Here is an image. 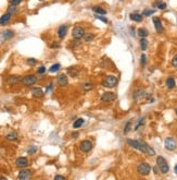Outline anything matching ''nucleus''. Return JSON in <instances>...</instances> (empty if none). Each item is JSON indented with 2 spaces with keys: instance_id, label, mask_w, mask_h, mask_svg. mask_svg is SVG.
<instances>
[{
  "instance_id": "nucleus-1",
  "label": "nucleus",
  "mask_w": 177,
  "mask_h": 180,
  "mask_svg": "<svg viewBox=\"0 0 177 180\" xmlns=\"http://www.w3.org/2000/svg\"><path fill=\"white\" fill-rule=\"evenodd\" d=\"M126 143L128 144L129 146H132L133 148H136V150L140 151L141 153L148 154L149 156H154L156 155V152L153 150L152 147L149 146L147 143H144L142 141H137V140H133V139H127Z\"/></svg>"
},
{
  "instance_id": "nucleus-2",
  "label": "nucleus",
  "mask_w": 177,
  "mask_h": 180,
  "mask_svg": "<svg viewBox=\"0 0 177 180\" xmlns=\"http://www.w3.org/2000/svg\"><path fill=\"white\" fill-rule=\"evenodd\" d=\"M156 165H158V168H159L162 174H167L168 170H170L167 162L165 160V158L162 157V156H158L156 157Z\"/></svg>"
},
{
  "instance_id": "nucleus-3",
  "label": "nucleus",
  "mask_w": 177,
  "mask_h": 180,
  "mask_svg": "<svg viewBox=\"0 0 177 180\" xmlns=\"http://www.w3.org/2000/svg\"><path fill=\"white\" fill-rule=\"evenodd\" d=\"M118 83V80H117L116 76L114 75H107L102 82V85L104 87H108V88H112V87H115Z\"/></svg>"
},
{
  "instance_id": "nucleus-4",
  "label": "nucleus",
  "mask_w": 177,
  "mask_h": 180,
  "mask_svg": "<svg viewBox=\"0 0 177 180\" xmlns=\"http://www.w3.org/2000/svg\"><path fill=\"white\" fill-rule=\"evenodd\" d=\"M137 171H138V174L141 175V176H148V175L150 174L151 171V167L150 165L148 164V163H140L137 167Z\"/></svg>"
},
{
  "instance_id": "nucleus-5",
  "label": "nucleus",
  "mask_w": 177,
  "mask_h": 180,
  "mask_svg": "<svg viewBox=\"0 0 177 180\" xmlns=\"http://www.w3.org/2000/svg\"><path fill=\"white\" fill-rule=\"evenodd\" d=\"M85 33H86V32H85L84 27L75 26V27H73V30H72V37L74 39H81L84 37Z\"/></svg>"
},
{
  "instance_id": "nucleus-6",
  "label": "nucleus",
  "mask_w": 177,
  "mask_h": 180,
  "mask_svg": "<svg viewBox=\"0 0 177 180\" xmlns=\"http://www.w3.org/2000/svg\"><path fill=\"white\" fill-rule=\"evenodd\" d=\"M22 84L25 85V86H32L34 84H36L37 82V78L34 74H27L25 75L24 78L22 79Z\"/></svg>"
},
{
  "instance_id": "nucleus-7",
  "label": "nucleus",
  "mask_w": 177,
  "mask_h": 180,
  "mask_svg": "<svg viewBox=\"0 0 177 180\" xmlns=\"http://www.w3.org/2000/svg\"><path fill=\"white\" fill-rule=\"evenodd\" d=\"M164 145H165V148L167 151H171V152H173V151H175L177 148V142L176 140H175L174 138H166V140H165L164 142Z\"/></svg>"
},
{
  "instance_id": "nucleus-8",
  "label": "nucleus",
  "mask_w": 177,
  "mask_h": 180,
  "mask_svg": "<svg viewBox=\"0 0 177 180\" xmlns=\"http://www.w3.org/2000/svg\"><path fill=\"white\" fill-rule=\"evenodd\" d=\"M93 146V142L89 141V140H84V141H81V143H79V150H81L83 153H88L89 151H91Z\"/></svg>"
},
{
  "instance_id": "nucleus-9",
  "label": "nucleus",
  "mask_w": 177,
  "mask_h": 180,
  "mask_svg": "<svg viewBox=\"0 0 177 180\" xmlns=\"http://www.w3.org/2000/svg\"><path fill=\"white\" fill-rule=\"evenodd\" d=\"M101 102L102 103H111L116 99V94L113 92H105L101 96Z\"/></svg>"
},
{
  "instance_id": "nucleus-10",
  "label": "nucleus",
  "mask_w": 177,
  "mask_h": 180,
  "mask_svg": "<svg viewBox=\"0 0 177 180\" xmlns=\"http://www.w3.org/2000/svg\"><path fill=\"white\" fill-rule=\"evenodd\" d=\"M147 96H148L147 92L144 90H142V88H137V90H135L134 93H133V98H134L135 102L140 100V99L144 98V97H147Z\"/></svg>"
},
{
  "instance_id": "nucleus-11",
  "label": "nucleus",
  "mask_w": 177,
  "mask_h": 180,
  "mask_svg": "<svg viewBox=\"0 0 177 180\" xmlns=\"http://www.w3.org/2000/svg\"><path fill=\"white\" fill-rule=\"evenodd\" d=\"M152 21H153V24H154V28H156V33L162 34V33H163V31H164V27H163L161 20H160V19L158 18V16H154V18L152 19Z\"/></svg>"
},
{
  "instance_id": "nucleus-12",
  "label": "nucleus",
  "mask_w": 177,
  "mask_h": 180,
  "mask_svg": "<svg viewBox=\"0 0 177 180\" xmlns=\"http://www.w3.org/2000/svg\"><path fill=\"white\" fill-rule=\"evenodd\" d=\"M57 82L60 86H66L67 83H69V80H67V75L64 74V73H61L57 76Z\"/></svg>"
},
{
  "instance_id": "nucleus-13",
  "label": "nucleus",
  "mask_w": 177,
  "mask_h": 180,
  "mask_svg": "<svg viewBox=\"0 0 177 180\" xmlns=\"http://www.w3.org/2000/svg\"><path fill=\"white\" fill-rule=\"evenodd\" d=\"M15 166L19 168H26L28 166V159L26 157H19L15 160Z\"/></svg>"
},
{
  "instance_id": "nucleus-14",
  "label": "nucleus",
  "mask_w": 177,
  "mask_h": 180,
  "mask_svg": "<svg viewBox=\"0 0 177 180\" xmlns=\"http://www.w3.org/2000/svg\"><path fill=\"white\" fill-rule=\"evenodd\" d=\"M32 177V171L30 169H25V168H22V170L19 172L18 178L19 179H30Z\"/></svg>"
},
{
  "instance_id": "nucleus-15",
  "label": "nucleus",
  "mask_w": 177,
  "mask_h": 180,
  "mask_svg": "<svg viewBox=\"0 0 177 180\" xmlns=\"http://www.w3.org/2000/svg\"><path fill=\"white\" fill-rule=\"evenodd\" d=\"M67 30H69V26H67L66 24H63V25L59 26V28H58V36H59V38L63 39L64 37L66 36Z\"/></svg>"
},
{
  "instance_id": "nucleus-16",
  "label": "nucleus",
  "mask_w": 177,
  "mask_h": 180,
  "mask_svg": "<svg viewBox=\"0 0 177 180\" xmlns=\"http://www.w3.org/2000/svg\"><path fill=\"white\" fill-rule=\"evenodd\" d=\"M22 81V79L19 75H10L9 78L7 79V83L9 85H15V84L20 83Z\"/></svg>"
},
{
  "instance_id": "nucleus-17",
  "label": "nucleus",
  "mask_w": 177,
  "mask_h": 180,
  "mask_svg": "<svg viewBox=\"0 0 177 180\" xmlns=\"http://www.w3.org/2000/svg\"><path fill=\"white\" fill-rule=\"evenodd\" d=\"M12 13H10V12L7 11L4 14L1 15V18H0V25H6L8 22L11 20V18H12Z\"/></svg>"
},
{
  "instance_id": "nucleus-18",
  "label": "nucleus",
  "mask_w": 177,
  "mask_h": 180,
  "mask_svg": "<svg viewBox=\"0 0 177 180\" xmlns=\"http://www.w3.org/2000/svg\"><path fill=\"white\" fill-rule=\"evenodd\" d=\"M129 18H130V20H132V21L137 22V23H140V22H142L144 15L140 14V13H138V12H133V13H130V14H129Z\"/></svg>"
},
{
  "instance_id": "nucleus-19",
  "label": "nucleus",
  "mask_w": 177,
  "mask_h": 180,
  "mask_svg": "<svg viewBox=\"0 0 177 180\" xmlns=\"http://www.w3.org/2000/svg\"><path fill=\"white\" fill-rule=\"evenodd\" d=\"M93 11L96 13V14H100V15H105L108 12H107V10L103 9L101 6H95L93 7Z\"/></svg>"
},
{
  "instance_id": "nucleus-20",
  "label": "nucleus",
  "mask_w": 177,
  "mask_h": 180,
  "mask_svg": "<svg viewBox=\"0 0 177 180\" xmlns=\"http://www.w3.org/2000/svg\"><path fill=\"white\" fill-rule=\"evenodd\" d=\"M32 94H33L34 97H42V96L45 95L44 91L40 87H34L33 90H32Z\"/></svg>"
},
{
  "instance_id": "nucleus-21",
  "label": "nucleus",
  "mask_w": 177,
  "mask_h": 180,
  "mask_svg": "<svg viewBox=\"0 0 177 180\" xmlns=\"http://www.w3.org/2000/svg\"><path fill=\"white\" fill-rule=\"evenodd\" d=\"M67 73H69L72 78H76L79 73V70L76 68V67H70L69 69H67Z\"/></svg>"
},
{
  "instance_id": "nucleus-22",
  "label": "nucleus",
  "mask_w": 177,
  "mask_h": 180,
  "mask_svg": "<svg viewBox=\"0 0 177 180\" xmlns=\"http://www.w3.org/2000/svg\"><path fill=\"white\" fill-rule=\"evenodd\" d=\"M81 88H83L85 92L91 91L93 88V83H91V82H85V83L81 84Z\"/></svg>"
},
{
  "instance_id": "nucleus-23",
  "label": "nucleus",
  "mask_w": 177,
  "mask_h": 180,
  "mask_svg": "<svg viewBox=\"0 0 177 180\" xmlns=\"http://www.w3.org/2000/svg\"><path fill=\"white\" fill-rule=\"evenodd\" d=\"M85 120L83 119V118H78V119H76L75 121H74V123H73V128L74 129H78V128H81L83 124H84Z\"/></svg>"
},
{
  "instance_id": "nucleus-24",
  "label": "nucleus",
  "mask_w": 177,
  "mask_h": 180,
  "mask_svg": "<svg viewBox=\"0 0 177 180\" xmlns=\"http://www.w3.org/2000/svg\"><path fill=\"white\" fill-rule=\"evenodd\" d=\"M137 34H138L139 37H147L148 35H149V32H148V30H146V28H144V27H140V28H138L137 30Z\"/></svg>"
},
{
  "instance_id": "nucleus-25",
  "label": "nucleus",
  "mask_w": 177,
  "mask_h": 180,
  "mask_svg": "<svg viewBox=\"0 0 177 180\" xmlns=\"http://www.w3.org/2000/svg\"><path fill=\"white\" fill-rule=\"evenodd\" d=\"M6 139L8 141H15V140L18 139V133L15 131L10 132V133H8V134L6 135Z\"/></svg>"
},
{
  "instance_id": "nucleus-26",
  "label": "nucleus",
  "mask_w": 177,
  "mask_h": 180,
  "mask_svg": "<svg viewBox=\"0 0 177 180\" xmlns=\"http://www.w3.org/2000/svg\"><path fill=\"white\" fill-rule=\"evenodd\" d=\"M154 7H156L159 10H165L166 7H167V4L165 2H163V1H161V0H158V1L154 2Z\"/></svg>"
},
{
  "instance_id": "nucleus-27",
  "label": "nucleus",
  "mask_w": 177,
  "mask_h": 180,
  "mask_svg": "<svg viewBox=\"0 0 177 180\" xmlns=\"http://www.w3.org/2000/svg\"><path fill=\"white\" fill-rule=\"evenodd\" d=\"M175 85H176V83H175L174 78L170 76V78L166 79V86H167V88H174Z\"/></svg>"
},
{
  "instance_id": "nucleus-28",
  "label": "nucleus",
  "mask_w": 177,
  "mask_h": 180,
  "mask_svg": "<svg viewBox=\"0 0 177 180\" xmlns=\"http://www.w3.org/2000/svg\"><path fill=\"white\" fill-rule=\"evenodd\" d=\"M84 40L85 42H93V39L95 38V34L91 33V32H88V33H85L84 35Z\"/></svg>"
},
{
  "instance_id": "nucleus-29",
  "label": "nucleus",
  "mask_w": 177,
  "mask_h": 180,
  "mask_svg": "<svg viewBox=\"0 0 177 180\" xmlns=\"http://www.w3.org/2000/svg\"><path fill=\"white\" fill-rule=\"evenodd\" d=\"M139 44H140V48L141 50H146L148 47V40L146 39V37H142V38L140 39V42H139Z\"/></svg>"
},
{
  "instance_id": "nucleus-30",
  "label": "nucleus",
  "mask_w": 177,
  "mask_h": 180,
  "mask_svg": "<svg viewBox=\"0 0 177 180\" xmlns=\"http://www.w3.org/2000/svg\"><path fill=\"white\" fill-rule=\"evenodd\" d=\"M61 68V64L60 63H54V64H52V66L49 68V72H51V73H54V72H58L59 70H60Z\"/></svg>"
},
{
  "instance_id": "nucleus-31",
  "label": "nucleus",
  "mask_w": 177,
  "mask_h": 180,
  "mask_svg": "<svg viewBox=\"0 0 177 180\" xmlns=\"http://www.w3.org/2000/svg\"><path fill=\"white\" fill-rule=\"evenodd\" d=\"M2 35H3V38H4V39L11 38V37H13V36H14V32H13V31L8 30V31H6V32H3Z\"/></svg>"
},
{
  "instance_id": "nucleus-32",
  "label": "nucleus",
  "mask_w": 177,
  "mask_h": 180,
  "mask_svg": "<svg viewBox=\"0 0 177 180\" xmlns=\"http://www.w3.org/2000/svg\"><path fill=\"white\" fill-rule=\"evenodd\" d=\"M154 12H156V10L154 9H146V10L142 11L141 14L144 15V16H150V15L154 14Z\"/></svg>"
},
{
  "instance_id": "nucleus-33",
  "label": "nucleus",
  "mask_w": 177,
  "mask_h": 180,
  "mask_svg": "<svg viewBox=\"0 0 177 180\" xmlns=\"http://www.w3.org/2000/svg\"><path fill=\"white\" fill-rule=\"evenodd\" d=\"M130 127H132V121L126 122V124L124 127V134H127V133L130 131Z\"/></svg>"
},
{
  "instance_id": "nucleus-34",
  "label": "nucleus",
  "mask_w": 177,
  "mask_h": 180,
  "mask_svg": "<svg viewBox=\"0 0 177 180\" xmlns=\"http://www.w3.org/2000/svg\"><path fill=\"white\" fill-rule=\"evenodd\" d=\"M37 152V147L35 146V145H32V146H30V148L27 150V153H28V155H33V154H35Z\"/></svg>"
},
{
  "instance_id": "nucleus-35",
  "label": "nucleus",
  "mask_w": 177,
  "mask_h": 180,
  "mask_svg": "<svg viewBox=\"0 0 177 180\" xmlns=\"http://www.w3.org/2000/svg\"><path fill=\"white\" fill-rule=\"evenodd\" d=\"M95 18L96 19H98V20H100V21H102L103 23H108L109 22V20L107 18H105L104 15H100V14H96L95 15Z\"/></svg>"
},
{
  "instance_id": "nucleus-36",
  "label": "nucleus",
  "mask_w": 177,
  "mask_h": 180,
  "mask_svg": "<svg viewBox=\"0 0 177 180\" xmlns=\"http://www.w3.org/2000/svg\"><path fill=\"white\" fill-rule=\"evenodd\" d=\"M140 63H141V67H144V66H146V63H147V57H146V55H144V54L141 55Z\"/></svg>"
},
{
  "instance_id": "nucleus-37",
  "label": "nucleus",
  "mask_w": 177,
  "mask_h": 180,
  "mask_svg": "<svg viewBox=\"0 0 177 180\" xmlns=\"http://www.w3.org/2000/svg\"><path fill=\"white\" fill-rule=\"evenodd\" d=\"M144 123V118L142 117V118H140V119H139L138 121H137V124L135 126V130H138V129H139V127L142 126Z\"/></svg>"
},
{
  "instance_id": "nucleus-38",
  "label": "nucleus",
  "mask_w": 177,
  "mask_h": 180,
  "mask_svg": "<svg viewBox=\"0 0 177 180\" xmlns=\"http://www.w3.org/2000/svg\"><path fill=\"white\" fill-rule=\"evenodd\" d=\"M8 12L14 14L15 12H16V6H12V4H10V7L8 8Z\"/></svg>"
},
{
  "instance_id": "nucleus-39",
  "label": "nucleus",
  "mask_w": 177,
  "mask_h": 180,
  "mask_svg": "<svg viewBox=\"0 0 177 180\" xmlns=\"http://www.w3.org/2000/svg\"><path fill=\"white\" fill-rule=\"evenodd\" d=\"M36 62H37L36 59H34V58H28V59H27V63H28L30 66H35Z\"/></svg>"
},
{
  "instance_id": "nucleus-40",
  "label": "nucleus",
  "mask_w": 177,
  "mask_h": 180,
  "mask_svg": "<svg viewBox=\"0 0 177 180\" xmlns=\"http://www.w3.org/2000/svg\"><path fill=\"white\" fill-rule=\"evenodd\" d=\"M37 72H38L39 74H44L46 72V67L45 66H40L38 68V70H37Z\"/></svg>"
},
{
  "instance_id": "nucleus-41",
  "label": "nucleus",
  "mask_w": 177,
  "mask_h": 180,
  "mask_svg": "<svg viewBox=\"0 0 177 180\" xmlns=\"http://www.w3.org/2000/svg\"><path fill=\"white\" fill-rule=\"evenodd\" d=\"M22 2V0H10V4L12 6H19Z\"/></svg>"
},
{
  "instance_id": "nucleus-42",
  "label": "nucleus",
  "mask_w": 177,
  "mask_h": 180,
  "mask_svg": "<svg viewBox=\"0 0 177 180\" xmlns=\"http://www.w3.org/2000/svg\"><path fill=\"white\" fill-rule=\"evenodd\" d=\"M172 64H173L174 68H177V55H175L173 59H172Z\"/></svg>"
},
{
  "instance_id": "nucleus-43",
  "label": "nucleus",
  "mask_w": 177,
  "mask_h": 180,
  "mask_svg": "<svg viewBox=\"0 0 177 180\" xmlns=\"http://www.w3.org/2000/svg\"><path fill=\"white\" fill-rule=\"evenodd\" d=\"M65 177L64 176H61V175H57V176H54V180H64Z\"/></svg>"
},
{
  "instance_id": "nucleus-44",
  "label": "nucleus",
  "mask_w": 177,
  "mask_h": 180,
  "mask_svg": "<svg viewBox=\"0 0 177 180\" xmlns=\"http://www.w3.org/2000/svg\"><path fill=\"white\" fill-rule=\"evenodd\" d=\"M51 88H52V84H50V85H49V86L47 87V90H46V92H49V91H50Z\"/></svg>"
},
{
  "instance_id": "nucleus-45",
  "label": "nucleus",
  "mask_w": 177,
  "mask_h": 180,
  "mask_svg": "<svg viewBox=\"0 0 177 180\" xmlns=\"http://www.w3.org/2000/svg\"><path fill=\"white\" fill-rule=\"evenodd\" d=\"M72 136H73V138H77L78 133H77V132H76V133H72Z\"/></svg>"
},
{
  "instance_id": "nucleus-46",
  "label": "nucleus",
  "mask_w": 177,
  "mask_h": 180,
  "mask_svg": "<svg viewBox=\"0 0 177 180\" xmlns=\"http://www.w3.org/2000/svg\"><path fill=\"white\" fill-rule=\"evenodd\" d=\"M0 179H7L6 177H3V176H0Z\"/></svg>"
},
{
  "instance_id": "nucleus-47",
  "label": "nucleus",
  "mask_w": 177,
  "mask_h": 180,
  "mask_svg": "<svg viewBox=\"0 0 177 180\" xmlns=\"http://www.w3.org/2000/svg\"><path fill=\"white\" fill-rule=\"evenodd\" d=\"M175 171H176V174H177V165L175 166Z\"/></svg>"
},
{
  "instance_id": "nucleus-48",
  "label": "nucleus",
  "mask_w": 177,
  "mask_h": 180,
  "mask_svg": "<svg viewBox=\"0 0 177 180\" xmlns=\"http://www.w3.org/2000/svg\"><path fill=\"white\" fill-rule=\"evenodd\" d=\"M38 1H40V2H44V1H45V0H38Z\"/></svg>"
},
{
  "instance_id": "nucleus-49",
  "label": "nucleus",
  "mask_w": 177,
  "mask_h": 180,
  "mask_svg": "<svg viewBox=\"0 0 177 180\" xmlns=\"http://www.w3.org/2000/svg\"><path fill=\"white\" fill-rule=\"evenodd\" d=\"M175 112H176V115H177V108H176V109H175Z\"/></svg>"
},
{
  "instance_id": "nucleus-50",
  "label": "nucleus",
  "mask_w": 177,
  "mask_h": 180,
  "mask_svg": "<svg viewBox=\"0 0 177 180\" xmlns=\"http://www.w3.org/2000/svg\"><path fill=\"white\" fill-rule=\"evenodd\" d=\"M118 1H121V2H123V1H124V0H118Z\"/></svg>"
}]
</instances>
